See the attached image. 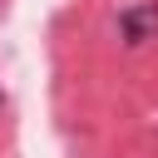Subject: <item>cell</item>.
<instances>
[{"instance_id": "cell-2", "label": "cell", "mask_w": 158, "mask_h": 158, "mask_svg": "<svg viewBox=\"0 0 158 158\" xmlns=\"http://www.w3.org/2000/svg\"><path fill=\"white\" fill-rule=\"evenodd\" d=\"M0 104H5V94H0Z\"/></svg>"}, {"instance_id": "cell-1", "label": "cell", "mask_w": 158, "mask_h": 158, "mask_svg": "<svg viewBox=\"0 0 158 158\" xmlns=\"http://www.w3.org/2000/svg\"><path fill=\"white\" fill-rule=\"evenodd\" d=\"M118 35H123V44H128V49L148 44V40L158 35V0H143V5H123V10H118Z\"/></svg>"}]
</instances>
